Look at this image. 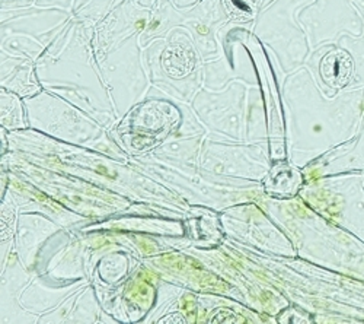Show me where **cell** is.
<instances>
[{
	"label": "cell",
	"mask_w": 364,
	"mask_h": 324,
	"mask_svg": "<svg viewBox=\"0 0 364 324\" xmlns=\"http://www.w3.org/2000/svg\"><path fill=\"white\" fill-rule=\"evenodd\" d=\"M226 12L236 21H252L258 14L261 0H222Z\"/></svg>",
	"instance_id": "obj_6"
},
{
	"label": "cell",
	"mask_w": 364,
	"mask_h": 324,
	"mask_svg": "<svg viewBox=\"0 0 364 324\" xmlns=\"http://www.w3.org/2000/svg\"><path fill=\"white\" fill-rule=\"evenodd\" d=\"M31 2V0H4V5L5 4H28Z\"/></svg>",
	"instance_id": "obj_9"
},
{
	"label": "cell",
	"mask_w": 364,
	"mask_h": 324,
	"mask_svg": "<svg viewBox=\"0 0 364 324\" xmlns=\"http://www.w3.org/2000/svg\"><path fill=\"white\" fill-rule=\"evenodd\" d=\"M269 2H271V0H262V2H261V5H262V6H265V5H268Z\"/></svg>",
	"instance_id": "obj_11"
},
{
	"label": "cell",
	"mask_w": 364,
	"mask_h": 324,
	"mask_svg": "<svg viewBox=\"0 0 364 324\" xmlns=\"http://www.w3.org/2000/svg\"><path fill=\"white\" fill-rule=\"evenodd\" d=\"M308 65H311L312 75L326 97H336L348 88L354 73L351 56L336 43L315 47V53L308 58Z\"/></svg>",
	"instance_id": "obj_2"
},
{
	"label": "cell",
	"mask_w": 364,
	"mask_h": 324,
	"mask_svg": "<svg viewBox=\"0 0 364 324\" xmlns=\"http://www.w3.org/2000/svg\"><path fill=\"white\" fill-rule=\"evenodd\" d=\"M37 4L40 5H65L69 6L72 4V0H37Z\"/></svg>",
	"instance_id": "obj_7"
},
{
	"label": "cell",
	"mask_w": 364,
	"mask_h": 324,
	"mask_svg": "<svg viewBox=\"0 0 364 324\" xmlns=\"http://www.w3.org/2000/svg\"><path fill=\"white\" fill-rule=\"evenodd\" d=\"M173 2H175V4H178V5L181 6V5H188V4H194L196 0H173Z\"/></svg>",
	"instance_id": "obj_10"
},
{
	"label": "cell",
	"mask_w": 364,
	"mask_h": 324,
	"mask_svg": "<svg viewBox=\"0 0 364 324\" xmlns=\"http://www.w3.org/2000/svg\"><path fill=\"white\" fill-rule=\"evenodd\" d=\"M353 4L355 5V8L361 14V16L364 18V0H353Z\"/></svg>",
	"instance_id": "obj_8"
},
{
	"label": "cell",
	"mask_w": 364,
	"mask_h": 324,
	"mask_svg": "<svg viewBox=\"0 0 364 324\" xmlns=\"http://www.w3.org/2000/svg\"><path fill=\"white\" fill-rule=\"evenodd\" d=\"M156 61L161 70L159 73L175 82L194 76L198 66V57L193 43L181 33H176L169 43L159 46V53L156 50Z\"/></svg>",
	"instance_id": "obj_4"
},
{
	"label": "cell",
	"mask_w": 364,
	"mask_h": 324,
	"mask_svg": "<svg viewBox=\"0 0 364 324\" xmlns=\"http://www.w3.org/2000/svg\"><path fill=\"white\" fill-rule=\"evenodd\" d=\"M353 58L354 73L348 88H363L364 86V31L360 37L353 34H344L338 43Z\"/></svg>",
	"instance_id": "obj_5"
},
{
	"label": "cell",
	"mask_w": 364,
	"mask_h": 324,
	"mask_svg": "<svg viewBox=\"0 0 364 324\" xmlns=\"http://www.w3.org/2000/svg\"><path fill=\"white\" fill-rule=\"evenodd\" d=\"M312 2L314 0H277L271 6L269 14H267V18L276 19V23L282 28V34L276 43L287 68H296L306 58L309 50L306 36L294 23L293 16L297 8L311 5Z\"/></svg>",
	"instance_id": "obj_3"
},
{
	"label": "cell",
	"mask_w": 364,
	"mask_h": 324,
	"mask_svg": "<svg viewBox=\"0 0 364 324\" xmlns=\"http://www.w3.org/2000/svg\"><path fill=\"white\" fill-rule=\"evenodd\" d=\"M305 26L311 47L325 43H338L344 34L360 37L364 31V18L353 0H314L299 15Z\"/></svg>",
	"instance_id": "obj_1"
}]
</instances>
